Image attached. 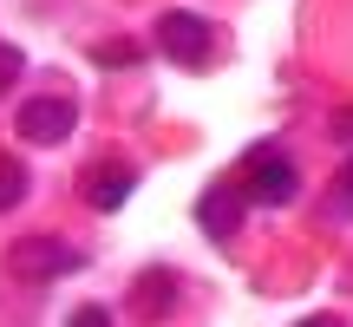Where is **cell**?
<instances>
[{"mask_svg": "<svg viewBox=\"0 0 353 327\" xmlns=\"http://www.w3.org/2000/svg\"><path fill=\"white\" fill-rule=\"evenodd\" d=\"M242 190H249V203H288L294 190H301V170H294V157L281 151V144H255L249 157H242Z\"/></svg>", "mask_w": 353, "mask_h": 327, "instance_id": "obj_1", "label": "cell"}, {"mask_svg": "<svg viewBox=\"0 0 353 327\" xmlns=\"http://www.w3.org/2000/svg\"><path fill=\"white\" fill-rule=\"evenodd\" d=\"M7 275L13 281H59V275H79V249H65L59 236H20L7 249Z\"/></svg>", "mask_w": 353, "mask_h": 327, "instance_id": "obj_2", "label": "cell"}, {"mask_svg": "<svg viewBox=\"0 0 353 327\" xmlns=\"http://www.w3.org/2000/svg\"><path fill=\"white\" fill-rule=\"evenodd\" d=\"M72 125H79V105L59 99V92H52V99H26L20 118H13V131H20L26 144H65Z\"/></svg>", "mask_w": 353, "mask_h": 327, "instance_id": "obj_3", "label": "cell"}, {"mask_svg": "<svg viewBox=\"0 0 353 327\" xmlns=\"http://www.w3.org/2000/svg\"><path fill=\"white\" fill-rule=\"evenodd\" d=\"M157 46L170 52L176 66H196L203 52H210V26H203V13H164V20H157Z\"/></svg>", "mask_w": 353, "mask_h": 327, "instance_id": "obj_4", "label": "cell"}, {"mask_svg": "<svg viewBox=\"0 0 353 327\" xmlns=\"http://www.w3.org/2000/svg\"><path fill=\"white\" fill-rule=\"evenodd\" d=\"M242 203H249V190H236V184L203 190V203H196L203 236H210V242H229V236H236V223H242Z\"/></svg>", "mask_w": 353, "mask_h": 327, "instance_id": "obj_5", "label": "cell"}, {"mask_svg": "<svg viewBox=\"0 0 353 327\" xmlns=\"http://www.w3.org/2000/svg\"><path fill=\"white\" fill-rule=\"evenodd\" d=\"M131 190H138V170H131V164H99V170L85 177V203L92 210H118Z\"/></svg>", "mask_w": 353, "mask_h": 327, "instance_id": "obj_6", "label": "cell"}, {"mask_svg": "<svg viewBox=\"0 0 353 327\" xmlns=\"http://www.w3.org/2000/svg\"><path fill=\"white\" fill-rule=\"evenodd\" d=\"M131 301H138L144 315H170V308H176V275H170V268H151V275L131 288Z\"/></svg>", "mask_w": 353, "mask_h": 327, "instance_id": "obj_7", "label": "cell"}, {"mask_svg": "<svg viewBox=\"0 0 353 327\" xmlns=\"http://www.w3.org/2000/svg\"><path fill=\"white\" fill-rule=\"evenodd\" d=\"M144 46L138 39H105V46H92V66H105V72H125V66H138Z\"/></svg>", "mask_w": 353, "mask_h": 327, "instance_id": "obj_8", "label": "cell"}, {"mask_svg": "<svg viewBox=\"0 0 353 327\" xmlns=\"http://www.w3.org/2000/svg\"><path fill=\"white\" fill-rule=\"evenodd\" d=\"M20 197H26V164L20 157H0V210H13Z\"/></svg>", "mask_w": 353, "mask_h": 327, "instance_id": "obj_9", "label": "cell"}, {"mask_svg": "<svg viewBox=\"0 0 353 327\" xmlns=\"http://www.w3.org/2000/svg\"><path fill=\"white\" fill-rule=\"evenodd\" d=\"M20 66H26V59H20V46H0V92L20 79Z\"/></svg>", "mask_w": 353, "mask_h": 327, "instance_id": "obj_10", "label": "cell"}, {"mask_svg": "<svg viewBox=\"0 0 353 327\" xmlns=\"http://www.w3.org/2000/svg\"><path fill=\"white\" fill-rule=\"evenodd\" d=\"M72 327H112V315L105 308H72Z\"/></svg>", "mask_w": 353, "mask_h": 327, "instance_id": "obj_11", "label": "cell"}, {"mask_svg": "<svg viewBox=\"0 0 353 327\" xmlns=\"http://www.w3.org/2000/svg\"><path fill=\"white\" fill-rule=\"evenodd\" d=\"M334 138H341V144L353 138V112H334Z\"/></svg>", "mask_w": 353, "mask_h": 327, "instance_id": "obj_12", "label": "cell"}, {"mask_svg": "<svg viewBox=\"0 0 353 327\" xmlns=\"http://www.w3.org/2000/svg\"><path fill=\"white\" fill-rule=\"evenodd\" d=\"M341 203H353V157H347V170H341Z\"/></svg>", "mask_w": 353, "mask_h": 327, "instance_id": "obj_13", "label": "cell"}, {"mask_svg": "<svg viewBox=\"0 0 353 327\" xmlns=\"http://www.w3.org/2000/svg\"><path fill=\"white\" fill-rule=\"evenodd\" d=\"M301 327H341V321H327V315H314V321H301Z\"/></svg>", "mask_w": 353, "mask_h": 327, "instance_id": "obj_14", "label": "cell"}]
</instances>
